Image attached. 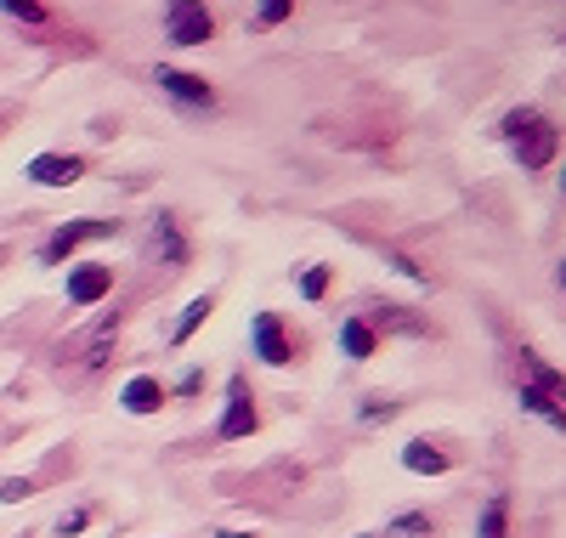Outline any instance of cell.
<instances>
[{
	"label": "cell",
	"instance_id": "cell-5",
	"mask_svg": "<svg viewBox=\"0 0 566 538\" xmlns=\"http://www.w3.org/2000/svg\"><path fill=\"white\" fill-rule=\"evenodd\" d=\"M108 289H114V272H108L103 261H80V267L69 272V307H97Z\"/></svg>",
	"mask_w": 566,
	"mask_h": 538
},
{
	"label": "cell",
	"instance_id": "cell-6",
	"mask_svg": "<svg viewBox=\"0 0 566 538\" xmlns=\"http://www.w3.org/2000/svg\"><path fill=\"white\" fill-rule=\"evenodd\" d=\"M165 34H170L176 45H205V40L216 34V18H210L205 7H170V12H165Z\"/></svg>",
	"mask_w": 566,
	"mask_h": 538
},
{
	"label": "cell",
	"instance_id": "cell-13",
	"mask_svg": "<svg viewBox=\"0 0 566 538\" xmlns=\"http://www.w3.org/2000/svg\"><path fill=\"white\" fill-rule=\"evenodd\" d=\"M210 312H216V296H199V301H187V312L176 318V334H170L176 346H187V340H193V329H199V323H205Z\"/></svg>",
	"mask_w": 566,
	"mask_h": 538
},
{
	"label": "cell",
	"instance_id": "cell-2",
	"mask_svg": "<svg viewBox=\"0 0 566 538\" xmlns=\"http://www.w3.org/2000/svg\"><path fill=\"white\" fill-rule=\"evenodd\" d=\"M119 232V221H63L52 238L40 244V261L52 267V261H63V256H74L80 244H97V238H114Z\"/></svg>",
	"mask_w": 566,
	"mask_h": 538
},
{
	"label": "cell",
	"instance_id": "cell-19",
	"mask_svg": "<svg viewBox=\"0 0 566 538\" xmlns=\"http://www.w3.org/2000/svg\"><path fill=\"white\" fill-rule=\"evenodd\" d=\"M85 521H91L85 510H69V516L57 521V532H63V538H74V532H85Z\"/></svg>",
	"mask_w": 566,
	"mask_h": 538
},
{
	"label": "cell",
	"instance_id": "cell-24",
	"mask_svg": "<svg viewBox=\"0 0 566 538\" xmlns=\"http://www.w3.org/2000/svg\"><path fill=\"white\" fill-rule=\"evenodd\" d=\"M560 289H566V261H560Z\"/></svg>",
	"mask_w": 566,
	"mask_h": 538
},
{
	"label": "cell",
	"instance_id": "cell-9",
	"mask_svg": "<svg viewBox=\"0 0 566 538\" xmlns=\"http://www.w3.org/2000/svg\"><path fill=\"white\" fill-rule=\"evenodd\" d=\"M522 363H527V374H533V391H544V397H549L555 408H566V374H560V369H549L538 352H522Z\"/></svg>",
	"mask_w": 566,
	"mask_h": 538
},
{
	"label": "cell",
	"instance_id": "cell-12",
	"mask_svg": "<svg viewBox=\"0 0 566 538\" xmlns=\"http://www.w3.org/2000/svg\"><path fill=\"white\" fill-rule=\"evenodd\" d=\"M402 465H408L413 476H442V470H448V454L431 448V443H408V448H402Z\"/></svg>",
	"mask_w": 566,
	"mask_h": 538
},
{
	"label": "cell",
	"instance_id": "cell-18",
	"mask_svg": "<svg viewBox=\"0 0 566 538\" xmlns=\"http://www.w3.org/2000/svg\"><path fill=\"white\" fill-rule=\"evenodd\" d=\"M301 296H306V301H323V296H328V267H312V272L301 278Z\"/></svg>",
	"mask_w": 566,
	"mask_h": 538
},
{
	"label": "cell",
	"instance_id": "cell-23",
	"mask_svg": "<svg viewBox=\"0 0 566 538\" xmlns=\"http://www.w3.org/2000/svg\"><path fill=\"white\" fill-rule=\"evenodd\" d=\"M221 538H255V532H221Z\"/></svg>",
	"mask_w": 566,
	"mask_h": 538
},
{
	"label": "cell",
	"instance_id": "cell-22",
	"mask_svg": "<svg viewBox=\"0 0 566 538\" xmlns=\"http://www.w3.org/2000/svg\"><path fill=\"white\" fill-rule=\"evenodd\" d=\"M397 403H363V420H391Z\"/></svg>",
	"mask_w": 566,
	"mask_h": 538
},
{
	"label": "cell",
	"instance_id": "cell-16",
	"mask_svg": "<svg viewBox=\"0 0 566 538\" xmlns=\"http://www.w3.org/2000/svg\"><path fill=\"white\" fill-rule=\"evenodd\" d=\"M424 532H431V516H419V510H408V516H397L380 538H424Z\"/></svg>",
	"mask_w": 566,
	"mask_h": 538
},
{
	"label": "cell",
	"instance_id": "cell-3",
	"mask_svg": "<svg viewBox=\"0 0 566 538\" xmlns=\"http://www.w3.org/2000/svg\"><path fill=\"white\" fill-rule=\"evenodd\" d=\"M261 425V414H255V403H250V385H244V374H232L227 380V414H221V436L227 443H244V436Z\"/></svg>",
	"mask_w": 566,
	"mask_h": 538
},
{
	"label": "cell",
	"instance_id": "cell-26",
	"mask_svg": "<svg viewBox=\"0 0 566 538\" xmlns=\"http://www.w3.org/2000/svg\"><path fill=\"white\" fill-rule=\"evenodd\" d=\"M368 538H380V532H368Z\"/></svg>",
	"mask_w": 566,
	"mask_h": 538
},
{
	"label": "cell",
	"instance_id": "cell-10",
	"mask_svg": "<svg viewBox=\"0 0 566 538\" xmlns=\"http://www.w3.org/2000/svg\"><path fill=\"white\" fill-rule=\"evenodd\" d=\"M170 397V391L159 385V380H148V374H142V380H130L125 385V414H159V403Z\"/></svg>",
	"mask_w": 566,
	"mask_h": 538
},
{
	"label": "cell",
	"instance_id": "cell-17",
	"mask_svg": "<svg viewBox=\"0 0 566 538\" xmlns=\"http://www.w3.org/2000/svg\"><path fill=\"white\" fill-rule=\"evenodd\" d=\"M29 494H40L29 476H7V482H0V499H7V505H18V499H29Z\"/></svg>",
	"mask_w": 566,
	"mask_h": 538
},
{
	"label": "cell",
	"instance_id": "cell-20",
	"mask_svg": "<svg viewBox=\"0 0 566 538\" xmlns=\"http://www.w3.org/2000/svg\"><path fill=\"white\" fill-rule=\"evenodd\" d=\"M283 18H290V0H266L261 7V23H283Z\"/></svg>",
	"mask_w": 566,
	"mask_h": 538
},
{
	"label": "cell",
	"instance_id": "cell-15",
	"mask_svg": "<svg viewBox=\"0 0 566 538\" xmlns=\"http://www.w3.org/2000/svg\"><path fill=\"white\" fill-rule=\"evenodd\" d=\"M476 538H510V505H504V499H493V505L482 510V527H476Z\"/></svg>",
	"mask_w": 566,
	"mask_h": 538
},
{
	"label": "cell",
	"instance_id": "cell-1",
	"mask_svg": "<svg viewBox=\"0 0 566 538\" xmlns=\"http://www.w3.org/2000/svg\"><path fill=\"white\" fill-rule=\"evenodd\" d=\"M504 136L515 142V159H522V170H544V165L555 159V148H560L555 125H549L538 108H515V114L504 120Z\"/></svg>",
	"mask_w": 566,
	"mask_h": 538
},
{
	"label": "cell",
	"instance_id": "cell-21",
	"mask_svg": "<svg viewBox=\"0 0 566 538\" xmlns=\"http://www.w3.org/2000/svg\"><path fill=\"white\" fill-rule=\"evenodd\" d=\"M7 18H23V23H40L45 7H34V0H23V7H7Z\"/></svg>",
	"mask_w": 566,
	"mask_h": 538
},
{
	"label": "cell",
	"instance_id": "cell-7",
	"mask_svg": "<svg viewBox=\"0 0 566 538\" xmlns=\"http://www.w3.org/2000/svg\"><path fill=\"white\" fill-rule=\"evenodd\" d=\"M255 358L266 369H283V363L295 358V346H290V334H283V318L277 312H261L255 318Z\"/></svg>",
	"mask_w": 566,
	"mask_h": 538
},
{
	"label": "cell",
	"instance_id": "cell-11",
	"mask_svg": "<svg viewBox=\"0 0 566 538\" xmlns=\"http://www.w3.org/2000/svg\"><path fill=\"white\" fill-rule=\"evenodd\" d=\"M340 352L363 363V358H374V352H380V334H374L363 318H346V323H340Z\"/></svg>",
	"mask_w": 566,
	"mask_h": 538
},
{
	"label": "cell",
	"instance_id": "cell-8",
	"mask_svg": "<svg viewBox=\"0 0 566 538\" xmlns=\"http://www.w3.org/2000/svg\"><path fill=\"white\" fill-rule=\"evenodd\" d=\"M154 80H159V91H170L176 96V103H187V108H210L216 103V91L199 80V74H181V69H154Z\"/></svg>",
	"mask_w": 566,
	"mask_h": 538
},
{
	"label": "cell",
	"instance_id": "cell-14",
	"mask_svg": "<svg viewBox=\"0 0 566 538\" xmlns=\"http://www.w3.org/2000/svg\"><path fill=\"white\" fill-rule=\"evenodd\" d=\"M515 397H522V408H527V414H538L544 425H555V431H566V408H555V403L544 397V391H533V385H522V391H515Z\"/></svg>",
	"mask_w": 566,
	"mask_h": 538
},
{
	"label": "cell",
	"instance_id": "cell-4",
	"mask_svg": "<svg viewBox=\"0 0 566 538\" xmlns=\"http://www.w3.org/2000/svg\"><path fill=\"white\" fill-rule=\"evenodd\" d=\"M23 176H29L34 187H74V182L85 176V159H74V154H34Z\"/></svg>",
	"mask_w": 566,
	"mask_h": 538
},
{
	"label": "cell",
	"instance_id": "cell-25",
	"mask_svg": "<svg viewBox=\"0 0 566 538\" xmlns=\"http://www.w3.org/2000/svg\"><path fill=\"white\" fill-rule=\"evenodd\" d=\"M560 187H566V170H560Z\"/></svg>",
	"mask_w": 566,
	"mask_h": 538
}]
</instances>
